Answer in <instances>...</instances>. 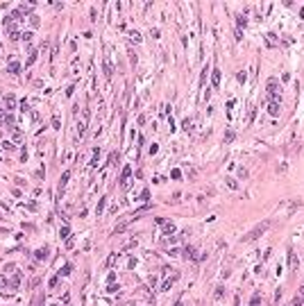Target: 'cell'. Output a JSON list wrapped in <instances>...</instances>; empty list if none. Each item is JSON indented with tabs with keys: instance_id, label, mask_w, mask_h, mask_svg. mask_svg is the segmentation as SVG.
I'll return each instance as SVG.
<instances>
[{
	"instance_id": "cell-1",
	"label": "cell",
	"mask_w": 304,
	"mask_h": 306,
	"mask_svg": "<svg viewBox=\"0 0 304 306\" xmlns=\"http://www.w3.org/2000/svg\"><path fill=\"white\" fill-rule=\"evenodd\" d=\"M270 224H272L270 220H263V222H261V224H257V227H254V229L250 231V234H245V236H243V238H241V243H252V240L261 238V236L270 229Z\"/></svg>"
},
{
	"instance_id": "cell-2",
	"label": "cell",
	"mask_w": 304,
	"mask_h": 306,
	"mask_svg": "<svg viewBox=\"0 0 304 306\" xmlns=\"http://www.w3.org/2000/svg\"><path fill=\"white\" fill-rule=\"evenodd\" d=\"M268 93L272 95V102H281V86H279V82L275 80H268Z\"/></svg>"
},
{
	"instance_id": "cell-3",
	"label": "cell",
	"mask_w": 304,
	"mask_h": 306,
	"mask_svg": "<svg viewBox=\"0 0 304 306\" xmlns=\"http://www.w3.org/2000/svg\"><path fill=\"white\" fill-rule=\"evenodd\" d=\"M288 263H290V270H295V272L299 270V261H297V256H295L293 250H288Z\"/></svg>"
},
{
	"instance_id": "cell-4",
	"label": "cell",
	"mask_w": 304,
	"mask_h": 306,
	"mask_svg": "<svg viewBox=\"0 0 304 306\" xmlns=\"http://www.w3.org/2000/svg\"><path fill=\"white\" fill-rule=\"evenodd\" d=\"M157 222L164 227V234H175V224H173V222H168V220H161V218L157 220Z\"/></svg>"
},
{
	"instance_id": "cell-5",
	"label": "cell",
	"mask_w": 304,
	"mask_h": 306,
	"mask_svg": "<svg viewBox=\"0 0 304 306\" xmlns=\"http://www.w3.org/2000/svg\"><path fill=\"white\" fill-rule=\"evenodd\" d=\"M279 109H281V102H270V104H268V113H270V116H279Z\"/></svg>"
},
{
	"instance_id": "cell-6",
	"label": "cell",
	"mask_w": 304,
	"mask_h": 306,
	"mask_svg": "<svg viewBox=\"0 0 304 306\" xmlns=\"http://www.w3.org/2000/svg\"><path fill=\"white\" fill-rule=\"evenodd\" d=\"M211 82H213V86H216V88L220 86V70H218V68L213 70V80H211Z\"/></svg>"
},
{
	"instance_id": "cell-7",
	"label": "cell",
	"mask_w": 304,
	"mask_h": 306,
	"mask_svg": "<svg viewBox=\"0 0 304 306\" xmlns=\"http://www.w3.org/2000/svg\"><path fill=\"white\" fill-rule=\"evenodd\" d=\"M225 182H227V186H229V188H232V190H236V188H238V184L234 182L232 177H225Z\"/></svg>"
},
{
	"instance_id": "cell-8",
	"label": "cell",
	"mask_w": 304,
	"mask_h": 306,
	"mask_svg": "<svg viewBox=\"0 0 304 306\" xmlns=\"http://www.w3.org/2000/svg\"><path fill=\"white\" fill-rule=\"evenodd\" d=\"M48 247H41V250H39V259H48Z\"/></svg>"
},
{
	"instance_id": "cell-9",
	"label": "cell",
	"mask_w": 304,
	"mask_h": 306,
	"mask_svg": "<svg viewBox=\"0 0 304 306\" xmlns=\"http://www.w3.org/2000/svg\"><path fill=\"white\" fill-rule=\"evenodd\" d=\"M259 299H261V297H259V292H254V297H252V302H250V306H259Z\"/></svg>"
},
{
	"instance_id": "cell-10",
	"label": "cell",
	"mask_w": 304,
	"mask_h": 306,
	"mask_svg": "<svg viewBox=\"0 0 304 306\" xmlns=\"http://www.w3.org/2000/svg\"><path fill=\"white\" fill-rule=\"evenodd\" d=\"M286 170H288V163H279L277 166V172H286Z\"/></svg>"
},
{
	"instance_id": "cell-11",
	"label": "cell",
	"mask_w": 304,
	"mask_h": 306,
	"mask_svg": "<svg viewBox=\"0 0 304 306\" xmlns=\"http://www.w3.org/2000/svg\"><path fill=\"white\" fill-rule=\"evenodd\" d=\"M225 141H227V143H232V141H234V132H232V129L225 134Z\"/></svg>"
},
{
	"instance_id": "cell-12",
	"label": "cell",
	"mask_w": 304,
	"mask_h": 306,
	"mask_svg": "<svg viewBox=\"0 0 304 306\" xmlns=\"http://www.w3.org/2000/svg\"><path fill=\"white\" fill-rule=\"evenodd\" d=\"M238 177L245 179V177H248V170H245V168H238Z\"/></svg>"
},
{
	"instance_id": "cell-13",
	"label": "cell",
	"mask_w": 304,
	"mask_h": 306,
	"mask_svg": "<svg viewBox=\"0 0 304 306\" xmlns=\"http://www.w3.org/2000/svg\"><path fill=\"white\" fill-rule=\"evenodd\" d=\"M184 252H186V254H184V256H186V259H193V247H186V250H184Z\"/></svg>"
},
{
	"instance_id": "cell-14",
	"label": "cell",
	"mask_w": 304,
	"mask_h": 306,
	"mask_svg": "<svg viewBox=\"0 0 304 306\" xmlns=\"http://www.w3.org/2000/svg\"><path fill=\"white\" fill-rule=\"evenodd\" d=\"M304 304V302H302V297H295V299H293V304H290V306H302Z\"/></svg>"
},
{
	"instance_id": "cell-15",
	"label": "cell",
	"mask_w": 304,
	"mask_h": 306,
	"mask_svg": "<svg viewBox=\"0 0 304 306\" xmlns=\"http://www.w3.org/2000/svg\"><path fill=\"white\" fill-rule=\"evenodd\" d=\"M191 127H193V122L188 120V118H186V120H184V129H186V132H188V129H191Z\"/></svg>"
},
{
	"instance_id": "cell-16",
	"label": "cell",
	"mask_w": 304,
	"mask_h": 306,
	"mask_svg": "<svg viewBox=\"0 0 304 306\" xmlns=\"http://www.w3.org/2000/svg\"><path fill=\"white\" fill-rule=\"evenodd\" d=\"M238 25H241V27H245V16H243V14L238 16Z\"/></svg>"
},
{
	"instance_id": "cell-17",
	"label": "cell",
	"mask_w": 304,
	"mask_h": 306,
	"mask_svg": "<svg viewBox=\"0 0 304 306\" xmlns=\"http://www.w3.org/2000/svg\"><path fill=\"white\" fill-rule=\"evenodd\" d=\"M129 175H132V168H129V166H127V168L123 170V177H129Z\"/></svg>"
},
{
	"instance_id": "cell-18",
	"label": "cell",
	"mask_w": 304,
	"mask_h": 306,
	"mask_svg": "<svg viewBox=\"0 0 304 306\" xmlns=\"http://www.w3.org/2000/svg\"><path fill=\"white\" fill-rule=\"evenodd\" d=\"M302 297H304V286H302Z\"/></svg>"
}]
</instances>
